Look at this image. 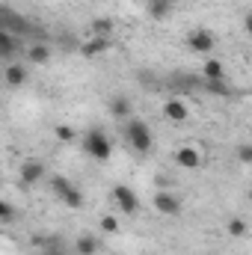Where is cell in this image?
Masks as SVG:
<instances>
[{
    "label": "cell",
    "instance_id": "obj_16",
    "mask_svg": "<svg viewBox=\"0 0 252 255\" xmlns=\"http://www.w3.org/2000/svg\"><path fill=\"white\" fill-rule=\"evenodd\" d=\"M202 86H205V92L220 95V98H232V95H238L235 86L229 83V77H226V80H202Z\"/></svg>",
    "mask_w": 252,
    "mask_h": 255
},
{
    "label": "cell",
    "instance_id": "obj_15",
    "mask_svg": "<svg viewBox=\"0 0 252 255\" xmlns=\"http://www.w3.org/2000/svg\"><path fill=\"white\" fill-rule=\"evenodd\" d=\"M113 30H116L113 18H95L89 24V36H98V39H113Z\"/></svg>",
    "mask_w": 252,
    "mask_h": 255
},
{
    "label": "cell",
    "instance_id": "obj_19",
    "mask_svg": "<svg viewBox=\"0 0 252 255\" xmlns=\"http://www.w3.org/2000/svg\"><path fill=\"white\" fill-rule=\"evenodd\" d=\"M27 60L36 65H45L51 63V48L45 45V42H36V45H30V51H27Z\"/></svg>",
    "mask_w": 252,
    "mask_h": 255
},
{
    "label": "cell",
    "instance_id": "obj_2",
    "mask_svg": "<svg viewBox=\"0 0 252 255\" xmlns=\"http://www.w3.org/2000/svg\"><path fill=\"white\" fill-rule=\"evenodd\" d=\"M51 190L57 193V199L63 202L65 208H71V211H80L83 208V193L77 184H71L65 175H51Z\"/></svg>",
    "mask_w": 252,
    "mask_h": 255
},
{
    "label": "cell",
    "instance_id": "obj_17",
    "mask_svg": "<svg viewBox=\"0 0 252 255\" xmlns=\"http://www.w3.org/2000/svg\"><path fill=\"white\" fill-rule=\"evenodd\" d=\"M98 250H101V241L95 235H80L74 241V253L77 255H98Z\"/></svg>",
    "mask_w": 252,
    "mask_h": 255
},
{
    "label": "cell",
    "instance_id": "obj_25",
    "mask_svg": "<svg viewBox=\"0 0 252 255\" xmlns=\"http://www.w3.org/2000/svg\"><path fill=\"white\" fill-rule=\"evenodd\" d=\"M238 157H241L244 166H250L252 163V145L250 142H241V145H238Z\"/></svg>",
    "mask_w": 252,
    "mask_h": 255
},
{
    "label": "cell",
    "instance_id": "obj_3",
    "mask_svg": "<svg viewBox=\"0 0 252 255\" xmlns=\"http://www.w3.org/2000/svg\"><path fill=\"white\" fill-rule=\"evenodd\" d=\"M127 142H130V148L136 151V154H148L151 151V130H148V125L142 122V119H127Z\"/></svg>",
    "mask_w": 252,
    "mask_h": 255
},
{
    "label": "cell",
    "instance_id": "obj_11",
    "mask_svg": "<svg viewBox=\"0 0 252 255\" xmlns=\"http://www.w3.org/2000/svg\"><path fill=\"white\" fill-rule=\"evenodd\" d=\"M3 80H6V86H24V83H27V65H24V63H18V60L6 63Z\"/></svg>",
    "mask_w": 252,
    "mask_h": 255
},
{
    "label": "cell",
    "instance_id": "obj_20",
    "mask_svg": "<svg viewBox=\"0 0 252 255\" xmlns=\"http://www.w3.org/2000/svg\"><path fill=\"white\" fill-rule=\"evenodd\" d=\"M247 220L244 217H232L229 220V238H247Z\"/></svg>",
    "mask_w": 252,
    "mask_h": 255
},
{
    "label": "cell",
    "instance_id": "obj_1",
    "mask_svg": "<svg viewBox=\"0 0 252 255\" xmlns=\"http://www.w3.org/2000/svg\"><path fill=\"white\" fill-rule=\"evenodd\" d=\"M83 151H86L92 160L104 163V160H110V154H113V139H110L101 128H89V130L83 133Z\"/></svg>",
    "mask_w": 252,
    "mask_h": 255
},
{
    "label": "cell",
    "instance_id": "obj_14",
    "mask_svg": "<svg viewBox=\"0 0 252 255\" xmlns=\"http://www.w3.org/2000/svg\"><path fill=\"white\" fill-rule=\"evenodd\" d=\"M15 57H18V36L0 30V60H9L12 63Z\"/></svg>",
    "mask_w": 252,
    "mask_h": 255
},
{
    "label": "cell",
    "instance_id": "obj_7",
    "mask_svg": "<svg viewBox=\"0 0 252 255\" xmlns=\"http://www.w3.org/2000/svg\"><path fill=\"white\" fill-rule=\"evenodd\" d=\"M110 48H113V39H98V36H86V42L77 45L80 57H86V60H95V57L107 54Z\"/></svg>",
    "mask_w": 252,
    "mask_h": 255
},
{
    "label": "cell",
    "instance_id": "obj_8",
    "mask_svg": "<svg viewBox=\"0 0 252 255\" xmlns=\"http://www.w3.org/2000/svg\"><path fill=\"white\" fill-rule=\"evenodd\" d=\"M21 184L24 187H33V184H39L42 178H45V163L39 160V157H30V160H24L21 163Z\"/></svg>",
    "mask_w": 252,
    "mask_h": 255
},
{
    "label": "cell",
    "instance_id": "obj_24",
    "mask_svg": "<svg viewBox=\"0 0 252 255\" xmlns=\"http://www.w3.org/2000/svg\"><path fill=\"white\" fill-rule=\"evenodd\" d=\"M101 229H104L107 235H116V232H119V220L107 214V217H101Z\"/></svg>",
    "mask_w": 252,
    "mask_h": 255
},
{
    "label": "cell",
    "instance_id": "obj_4",
    "mask_svg": "<svg viewBox=\"0 0 252 255\" xmlns=\"http://www.w3.org/2000/svg\"><path fill=\"white\" fill-rule=\"evenodd\" d=\"M187 48L193 51V54H199V57H211L214 48H217V39H214L211 30L196 27V30H190L187 33Z\"/></svg>",
    "mask_w": 252,
    "mask_h": 255
},
{
    "label": "cell",
    "instance_id": "obj_6",
    "mask_svg": "<svg viewBox=\"0 0 252 255\" xmlns=\"http://www.w3.org/2000/svg\"><path fill=\"white\" fill-rule=\"evenodd\" d=\"M113 199H116V205L125 211L127 217H136L139 214V199H136V193L130 190L127 184H116L113 187Z\"/></svg>",
    "mask_w": 252,
    "mask_h": 255
},
{
    "label": "cell",
    "instance_id": "obj_27",
    "mask_svg": "<svg viewBox=\"0 0 252 255\" xmlns=\"http://www.w3.org/2000/svg\"><path fill=\"white\" fill-rule=\"evenodd\" d=\"M169 3H175V0H169Z\"/></svg>",
    "mask_w": 252,
    "mask_h": 255
},
{
    "label": "cell",
    "instance_id": "obj_22",
    "mask_svg": "<svg viewBox=\"0 0 252 255\" xmlns=\"http://www.w3.org/2000/svg\"><path fill=\"white\" fill-rule=\"evenodd\" d=\"M18 217V211H15V205H9L6 199H0V223H12Z\"/></svg>",
    "mask_w": 252,
    "mask_h": 255
},
{
    "label": "cell",
    "instance_id": "obj_9",
    "mask_svg": "<svg viewBox=\"0 0 252 255\" xmlns=\"http://www.w3.org/2000/svg\"><path fill=\"white\" fill-rule=\"evenodd\" d=\"M163 116H166L169 122L181 125V122H187L190 119V110H187V104H184L181 98H166V104H163Z\"/></svg>",
    "mask_w": 252,
    "mask_h": 255
},
{
    "label": "cell",
    "instance_id": "obj_12",
    "mask_svg": "<svg viewBox=\"0 0 252 255\" xmlns=\"http://www.w3.org/2000/svg\"><path fill=\"white\" fill-rule=\"evenodd\" d=\"M175 163H178L181 169H199V166H202V154H199L193 145H181V148L175 151Z\"/></svg>",
    "mask_w": 252,
    "mask_h": 255
},
{
    "label": "cell",
    "instance_id": "obj_18",
    "mask_svg": "<svg viewBox=\"0 0 252 255\" xmlns=\"http://www.w3.org/2000/svg\"><path fill=\"white\" fill-rule=\"evenodd\" d=\"M202 80H226V68H223V63L220 60H205V65H202Z\"/></svg>",
    "mask_w": 252,
    "mask_h": 255
},
{
    "label": "cell",
    "instance_id": "obj_13",
    "mask_svg": "<svg viewBox=\"0 0 252 255\" xmlns=\"http://www.w3.org/2000/svg\"><path fill=\"white\" fill-rule=\"evenodd\" d=\"M33 244L42 255H68V250H65V244L60 238H33Z\"/></svg>",
    "mask_w": 252,
    "mask_h": 255
},
{
    "label": "cell",
    "instance_id": "obj_26",
    "mask_svg": "<svg viewBox=\"0 0 252 255\" xmlns=\"http://www.w3.org/2000/svg\"><path fill=\"white\" fill-rule=\"evenodd\" d=\"M0 190H3V181H0Z\"/></svg>",
    "mask_w": 252,
    "mask_h": 255
},
{
    "label": "cell",
    "instance_id": "obj_21",
    "mask_svg": "<svg viewBox=\"0 0 252 255\" xmlns=\"http://www.w3.org/2000/svg\"><path fill=\"white\" fill-rule=\"evenodd\" d=\"M169 0H148V15L151 18H166L169 15Z\"/></svg>",
    "mask_w": 252,
    "mask_h": 255
},
{
    "label": "cell",
    "instance_id": "obj_10",
    "mask_svg": "<svg viewBox=\"0 0 252 255\" xmlns=\"http://www.w3.org/2000/svg\"><path fill=\"white\" fill-rule=\"evenodd\" d=\"M107 107H110V116H113V119L127 122V119L133 116V104H130V98H127V95H113Z\"/></svg>",
    "mask_w": 252,
    "mask_h": 255
},
{
    "label": "cell",
    "instance_id": "obj_5",
    "mask_svg": "<svg viewBox=\"0 0 252 255\" xmlns=\"http://www.w3.org/2000/svg\"><path fill=\"white\" fill-rule=\"evenodd\" d=\"M151 202H154V211H157V214H163V217H178V214H181V208H184L181 196H175V193H169V190H157Z\"/></svg>",
    "mask_w": 252,
    "mask_h": 255
},
{
    "label": "cell",
    "instance_id": "obj_23",
    "mask_svg": "<svg viewBox=\"0 0 252 255\" xmlns=\"http://www.w3.org/2000/svg\"><path fill=\"white\" fill-rule=\"evenodd\" d=\"M54 136H57L60 142H71V139H74V128L71 125H57L54 128Z\"/></svg>",
    "mask_w": 252,
    "mask_h": 255
}]
</instances>
